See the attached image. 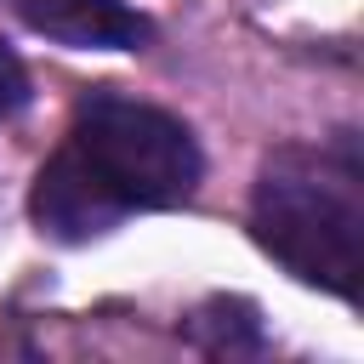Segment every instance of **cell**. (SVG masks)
Instances as JSON below:
<instances>
[{
  "label": "cell",
  "mask_w": 364,
  "mask_h": 364,
  "mask_svg": "<svg viewBox=\"0 0 364 364\" xmlns=\"http://www.w3.org/2000/svg\"><path fill=\"white\" fill-rule=\"evenodd\" d=\"M205 154L193 131L136 97L91 91L74 108L63 148L28 188V216L57 245H91L136 210H176L193 199Z\"/></svg>",
  "instance_id": "cell-1"
},
{
  "label": "cell",
  "mask_w": 364,
  "mask_h": 364,
  "mask_svg": "<svg viewBox=\"0 0 364 364\" xmlns=\"http://www.w3.org/2000/svg\"><path fill=\"white\" fill-rule=\"evenodd\" d=\"M256 245L341 301H358L364 279V159L358 136L341 131L324 148H279L267 154L250 193Z\"/></svg>",
  "instance_id": "cell-2"
},
{
  "label": "cell",
  "mask_w": 364,
  "mask_h": 364,
  "mask_svg": "<svg viewBox=\"0 0 364 364\" xmlns=\"http://www.w3.org/2000/svg\"><path fill=\"white\" fill-rule=\"evenodd\" d=\"M23 23L74 51H142L154 23L125 0H17Z\"/></svg>",
  "instance_id": "cell-3"
},
{
  "label": "cell",
  "mask_w": 364,
  "mask_h": 364,
  "mask_svg": "<svg viewBox=\"0 0 364 364\" xmlns=\"http://www.w3.org/2000/svg\"><path fill=\"white\" fill-rule=\"evenodd\" d=\"M188 341L205 358H245V353H262L267 347L262 313L245 296H210L205 307H193L188 313Z\"/></svg>",
  "instance_id": "cell-4"
},
{
  "label": "cell",
  "mask_w": 364,
  "mask_h": 364,
  "mask_svg": "<svg viewBox=\"0 0 364 364\" xmlns=\"http://www.w3.org/2000/svg\"><path fill=\"white\" fill-rule=\"evenodd\" d=\"M23 102H28V68H23V57L0 40V119L17 114Z\"/></svg>",
  "instance_id": "cell-5"
}]
</instances>
